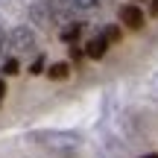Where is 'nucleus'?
<instances>
[{"instance_id":"obj_1","label":"nucleus","mask_w":158,"mask_h":158,"mask_svg":"<svg viewBox=\"0 0 158 158\" xmlns=\"http://www.w3.org/2000/svg\"><path fill=\"white\" fill-rule=\"evenodd\" d=\"M32 141L44 143L47 149H76L82 143V138L76 132H64V129H38L32 132Z\"/></svg>"},{"instance_id":"obj_2","label":"nucleus","mask_w":158,"mask_h":158,"mask_svg":"<svg viewBox=\"0 0 158 158\" xmlns=\"http://www.w3.org/2000/svg\"><path fill=\"white\" fill-rule=\"evenodd\" d=\"M9 44L15 53H32L35 50V32L29 27H15L9 32Z\"/></svg>"},{"instance_id":"obj_3","label":"nucleus","mask_w":158,"mask_h":158,"mask_svg":"<svg viewBox=\"0 0 158 158\" xmlns=\"http://www.w3.org/2000/svg\"><path fill=\"white\" fill-rule=\"evenodd\" d=\"M120 23L129 29H141L143 27V9L135 3H126L123 9H120Z\"/></svg>"},{"instance_id":"obj_4","label":"nucleus","mask_w":158,"mask_h":158,"mask_svg":"<svg viewBox=\"0 0 158 158\" xmlns=\"http://www.w3.org/2000/svg\"><path fill=\"white\" fill-rule=\"evenodd\" d=\"M73 0H47V9H50V15L56 18V21H68L70 15H73Z\"/></svg>"},{"instance_id":"obj_5","label":"nucleus","mask_w":158,"mask_h":158,"mask_svg":"<svg viewBox=\"0 0 158 158\" xmlns=\"http://www.w3.org/2000/svg\"><path fill=\"white\" fill-rule=\"evenodd\" d=\"M108 53V41L102 38V35H97V38H91L88 44H85V56L88 59H102Z\"/></svg>"},{"instance_id":"obj_6","label":"nucleus","mask_w":158,"mask_h":158,"mask_svg":"<svg viewBox=\"0 0 158 158\" xmlns=\"http://www.w3.org/2000/svg\"><path fill=\"white\" fill-rule=\"evenodd\" d=\"M29 18H32L35 27H50V9H47V3H35L32 9H29Z\"/></svg>"},{"instance_id":"obj_7","label":"nucleus","mask_w":158,"mask_h":158,"mask_svg":"<svg viewBox=\"0 0 158 158\" xmlns=\"http://www.w3.org/2000/svg\"><path fill=\"white\" fill-rule=\"evenodd\" d=\"M68 73H70V64H68V62H56V64H50V68H47V76H50L53 82L68 79Z\"/></svg>"},{"instance_id":"obj_8","label":"nucleus","mask_w":158,"mask_h":158,"mask_svg":"<svg viewBox=\"0 0 158 158\" xmlns=\"http://www.w3.org/2000/svg\"><path fill=\"white\" fill-rule=\"evenodd\" d=\"M79 32H82V27H79V23H70L68 29H62V41H68V44H70V41L79 38Z\"/></svg>"},{"instance_id":"obj_9","label":"nucleus","mask_w":158,"mask_h":158,"mask_svg":"<svg viewBox=\"0 0 158 158\" xmlns=\"http://www.w3.org/2000/svg\"><path fill=\"white\" fill-rule=\"evenodd\" d=\"M102 38H106L108 44H114V41H120V27H114V23H108V27L102 29Z\"/></svg>"},{"instance_id":"obj_10","label":"nucleus","mask_w":158,"mask_h":158,"mask_svg":"<svg viewBox=\"0 0 158 158\" xmlns=\"http://www.w3.org/2000/svg\"><path fill=\"white\" fill-rule=\"evenodd\" d=\"M18 70H21V64H18V59H6V62H3V73H6V76H15Z\"/></svg>"},{"instance_id":"obj_11","label":"nucleus","mask_w":158,"mask_h":158,"mask_svg":"<svg viewBox=\"0 0 158 158\" xmlns=\"http://www.w3.org/2000/svg\"><path fill=\"white\" fill-rule=\"evenodd\" d=\"M76 9H94V6H100V0H73Z\"/></svg>"},{"instance_id":"obj_12","label":"nucleus","mask_w":158,"mask_h":158,"mask_svg":"<svg viewBox=\"0 0 158 158\" xmlns=\"http://www.w3.org/2000/svg\"><path fill=\"white\" fill-rule=\"evenodd\" d=\"M41 70H44V56H38L32 62V68H29V73H41Z\"/></svg>"},{"instance_id":"obj_13","label":"nucleus","mask_w":158,"mask_h":158,"mask_svg":"<svg viewBox=\"0 0 158 158\" xmlns=\"http://www.w3.org/2000/svg\"><path fill=\"white\" fill-rule=\"evenodd\" d=\"M6 41H9V35H6L3 27H0V59H3V53H6Z\"/></svg>"},{"instance_id":"obj_14","label":"nucleus","mask_w":158,"mask_h":158,"mask_svg":"<svg viewBox=\"0 0 158 158\" xmlns=\"http://www.w3.org/2000/svg\"><path fill=\"white\" fill-rule=\"evenodd\" d=\"M3 97H6V82L0 79V102H3Z\"/></svg>"},{"instance_id":"obj_15","label":"nucleus","mask_w":158,"mask_h":158,"mask_svg":"<svg viewBox=\"0 0 158 158\" xmlns=\"http://www.w3.org/2000/svg\"><path fill=\"white\" fill-rule=\"evenodd\" d=\"M152 15H158V0H152Z\"/></svg>"},{"instance_id":"obj_16","label":"nucleus","mask_w":158,"mask_h":158,"mask_svg":"<svg viewBox=\"0 0 158 158\" xmlns=\"http://www.w3.org/2000/svg\"><path fill=\"white\" fill-rule=\"evenodd\" d=\"M143 158H158V155H155V152H149V155H143Z\"/></svg>"}]
</instances>
